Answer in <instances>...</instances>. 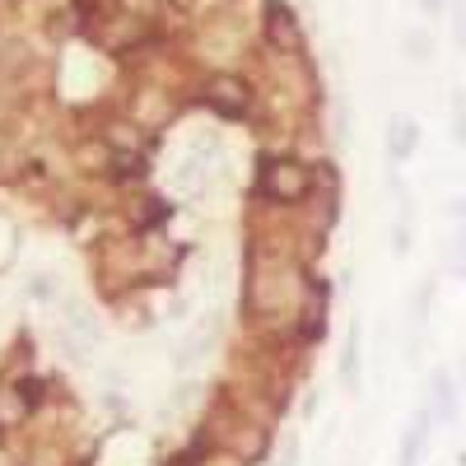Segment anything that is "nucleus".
<instances>
[{
	"label": "nucleus",
	"mask_w": 466,
	"mask_h": 466,
	"mask_svg": "<svg viewBox=\"0 0 466 466\" xmlns=\"http://www.w3.org/2000/svg\"><path fill=\"white\" fill-rule=\"evenodd\" d=\"M257 191H261L266 201L294 206V201H303V197H313V168H308L303 159H285V154H270V159H261Z\"/></svg>",
	"instance_id": "1"
},
{
	"label": "nucleus",
	"mask_w": 466,
	"mask_h": 466,
	"mask_svg": "<svg viewBox=\"0 0 466 466\" xmlns=\"http://www.w3.org/2000/svg\"><path fill=\"white\" fill-rule=\"evenodd\" d=\"M206 103L215 107V116H224V122H243V116L252 112V89L238 80V75H215L210 89H206Z\"/></svg>",
	"instance_id": "2"
},
{
	"label": "nucleus",
	"mask_w": 466,
	"mask_h": 466,
	"mask_svg": "<svg viewBox=\"0 0 466 466\" xmlns=\"http://www.w3.org/2000/svg\"><path fill=\"white\" fill-rule=\"evenodd\" d=\"M382 149H387V159H392V164L415 159V149H420V122H415V116L397 112L392 122H387V131H382Z\"/></svg>",
	"instance_id": "3"
},
{
	"label": "nucleus",
	"mask_w": 466,
	"mask_h": 466,
	"mask_svg": "<svg viewBox=\"0 0 466 466\" xmlns=\"http://www.w3.org/2000/svg\"><path fill=\"white\" fill-rule=\"evenodd\" d=\"M261 24H266V37L276 47H299V24H294V10L285 5V0H266V10H261Z\"/></svg>",
	"instance_id": "4"
},
{
	"label": "nucleus",
	"mask_w": 466,
	"mask_h": 466,
	"mask_svg": "<svg viewBox=\"0 0 466 466\" xmlns=\"http://www.w3.org/2000/svg\"><path fill=\"white\" fill-rule=\"evenodd\" d=\"M430 420H439V424H452L457 420V387H452L448 373H434L430 378Z\"/></svg>",
	"instance_id": "5"
},
{
	"label": "nucleus",
	"mask_w": 466,
	"mask_h": 466,
	"mask_svg": "<svg viewBox=\"0 0 466 466\" xmlns=\"http://www.w3.org/2000/svg\"><path fill=\"white\" fill-rule=\"evenodd\" d=\"M424 439H430V410L410 420V430H406V439H401V466H420Z\"/></svg>",
	"instance_id": "6"
},
{
	"label": "nucleus",
	"mask_w": 466,
	"mask_h": 466,
	"mask_svg": "<svg viewBox=\"0 0 466 466\" xmlns=\"http://www.w3.org/2000/svg\"><path fill=\"white\" fill-rule=\"evenodd\" d=\"M66 340H70L75 355H89V345H94V318L75 308V313H70V336H66Z\"/></svg>",
	"instance_id": "7"
},
{
	"label": "nucleus",
	"mask_w": 466,
	"mask_h": 466,
	"mask_svg": "<svg viewBox=\"0 0 466 466\" xmlns=\"http://www.w3.org/2000/svg\"><path fill=\"white\" fill-rule=\"evenodd\" d=\"M457 215H461V228H457V248H452V270L466 276V206H457Z\"/></svg>",
	"instance_id": "8"
},
{
	"label": "nucleus",
	"mask_w": 466,
	"mask_h": 466,
	"mask_svg": "<svg viewBox=\"0 0 466 466\" xmlns=\"http://www.w3.org/2000/svg\"><path fill=\"white\" fill-rule=\"evenodd\" d=\"M406 56H410V61H424V56H430V33L410 28V33H406Z\"/></svg>",
	"instance_id": "9"
},
{
	"label": "nucleus",
	"mask_w": 466,
	"mask_h": 466,
	"mask_svg": "<svg viewBox=\"0 0 466 466\" xmlns=\"http://www.w3.org/2000/svg\"><path fill=\"white\" fill-rule=\"evenodd\" d=\"M452 33H457V52H466V0H457L452 10Z\"/></svg>",
	"instance_id": "10"
},
{
	"label": "nucleus",
	"mask_w": 466,
	"mask_h": 466,
	"mask_svg": "<svg viewBox=\"0 0 466 466\" xmlns=\"http://www.w3.org/2000/svg\"><path fill=\"white\" fill-rule=\"evenodd\" d=\"M19 397H24L28 406H33L37 397H43V387H37V378H24V387H19Z\"/></svg>",
	"instance_id": "11"
},
{
	"label": "nucleus",
	"mask_w": 466,
	"mask_h": 466,
	"mask_svg": "<svg viewBox=\"0 0 466 466\" xmlns=\"http://www.w3.org/2000/svg\"><path fill=\"white\" fill-rule=\"evenodd\" d=\"M420 10H424V15H443L448 0H420Z\"/></svg>",
	"instance_id": "12"
},
{
	"label": "nucleus",
	"mask_w": 466,
	"mask_h": 466,
	"mask_svg": "<svg viewBox=\"0 0 466 466\" xmlns=\"http://www.w3.org/2000/svg\"><path fill=\"white\" fill-rule=\"evenodd\" d=\"M461 466H466V457H461Z\"/></svg>",
	"instance_id": "13"
}]
</instances>
